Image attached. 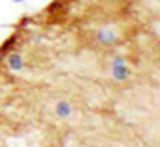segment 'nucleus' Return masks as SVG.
I'll use <instances>...</instances> for the list:
<instances>
[{
  "label": "nucleus",
  "mask_w": 160,
  "mask_h": 147,
  "mask_svg": "<svg viewBox=\"0 0 160 147\" xmlns=\"http://www.w3.org/2000/svg\"><path fill=\"white\" fill-rule=\"evenodd\" d=\"M142 4H151V6H158V0H138Z\"/></svg>",
  "instance_id": "1"
}]
</instances>
